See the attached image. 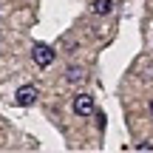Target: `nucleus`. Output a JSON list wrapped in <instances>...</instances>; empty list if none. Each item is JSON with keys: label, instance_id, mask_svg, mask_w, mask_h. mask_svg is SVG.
I'll use <instances>...</instances> for the list:
<instances>
[{"label": "nucleus", "instance_id": "nucleus-4", "mask_svg": "<svg viewBox=\"0 0 153 153\" xmlns=\"http://www.w3.org/2000/svg\"><path fill=\"white\" fill-rule=\"evenodd\" d=\"M85 76H88V71L82 65H71L65 71V82H71V85H79V82H85Z\"/></svg>", "mask_w": 153, "mask_h": 153}, {"label": "nucleus", "instance_id": "nucleus-2", "mask_svg": "<svg viewBox=\"0 0 153 153\" xmlns=\"http://www.w3.org/2000/svg\"><path fill=\"white\" fill-rule=\"evenodd\" d=\"M71 108H74L76 116H91L94 114V97H91V94H76Z\"/></svg>", "mask_w": 153, "mask_h": 153}, {"label": "nucleus", "instance_id": "nucleus-1", "mask_svg": "<svg viewBox=\"0 0 153 153\" xmlns=\"http://www.w3.org/2000/svg\"><path fill=\"white\" fill-rule=\"evenodd\" d=\"M54 48L51 45H45V43H34V48H31V60L37 62L40 68H48L51 62H54Z\"/></svg>", "mask_w": 153, "mask_h": 153}, {"label": "nucleus", "instance_id": "nucleus-6", "mask_svg": "<svg viewBox=\"0 0 153 153\" xmlns=\"http://www.w3.org/2000/svg\"><path fill=\"white\" fill-rule=\"evenodd\" d=\"M136 150H145V153H148V150H153V145H150V142H142V145H139Z\"/></svg>", "mask_w": 153, "mask_h": 153}, {"label": "nucleus", "instance_id": "nucleus-3", "mask_svg": "<svg viewBox=\"0 0 153 153\" xmlns=\"http://www.w3.org/2000/svg\"><path fill=\"white\" fill-rule=\"evenodd\" d=\"M37 88L34 85H23V88H17V94H14V102L20 105V108H28V105H34L37 102Z\"/></svg>", "mask_w": 153, "mask_h": 153}, {"label": "nucleus", "instance_id": "nucleus-5", "mask_svg": "<svg viewBox=\"0 0 153 153\" xmlns=\"http://www.w3.org/2000/svg\"><path fill=\"white\" fill-rule=\"evenodd\" d=\"M91 11H94L97 17L111 14V11H114V0H94V3H91Z\"/></svg>", "mask_w": 153, "mask_h": 153}, {"label": "nucleus", "instance_id": "nucleus-7", "mask_svg": "<svg viewBox=\"0 0 153 153\" xmlns=\"http://www.w3.org/2000/svg\"><path fill=\"white\" fill-rule=\"evenodd\" d=\"M150 114H153V102H150Z\"/></svg>", "mask_w": 153, "mask_h": 153}]
</instances>
